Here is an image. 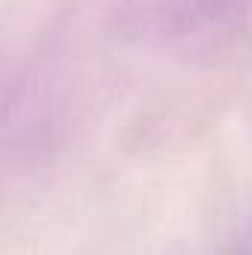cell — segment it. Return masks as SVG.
Masks as SVG:
<instances>
[{
	"mask_svg": "<svg viewBox=\"0 0 252 255\" xmlns=\"http://www.w3.org/2000/svg\"><path fill=\"white\" fill-rule=\"evenodd\" d=\"M252 0H133V15L157 36H202L247 12Z\"/></svg>",
	"mask_w": 252,
	"mask_h": 255,
	"instance_id": "1",
	"label": "cell"
}]
</instances>
